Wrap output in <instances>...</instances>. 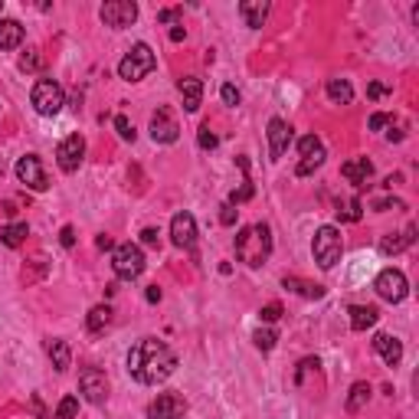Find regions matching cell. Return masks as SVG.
<instances>
[{"mask_svg": "<svg viewBox=\"0 0 419 419\" xmlns=\"http://www.w3.org/2000/svg\"><path fill=\"white\" fill-rule=\"evenodd\" d=\"M174 370H177V354H174L164 341H158V337H144V341H138V344L131 347L128 374L135 376L138 383H144V387L164 383Z\"/></svg>", "mask_w": 419, "mask_h": 419, "instance_id": "1", "label": "cell"}, {"mask_svg": "<svg viewBox=\"0 0 419 419\" xmlns=\"http://www.w3.org/2000/svg\"><path fill=\"white\" fill-rule=\"evenodd\" d=\"M272 256V233L266 223H252L243 226L236 236V259L246 262L249 269H259L266 266V259Z\"/></svg>", "mask_w": 419, "mask_h": 419, "instance_id": "2", "label": "cell"}, {"mask_svg": "<svg viewBox=\"0 0 419 419\" xmlns=\"http://www.w3.org/2000/svg\"><path fill=\"white\" fill-rule=\"evenodd\" d=\"M312 252H314V262L321 269H334L341 256H344V239H341V229L337 226H321L314 233V243H312Z\"/></svg>", "mask_w": 419, "mask_h": 419, "instance_id": "3", "label": "cell"}, {"mask_svg": "<svg viewBox=\"0 0 419 419\" xmlns=\"http://www.w3.org/2000/svg\"><path fill=\"white\" fill-rule=\"evenodd\" d=\"M154 66H158L154 49H151L148 43H135L128 53H125V59L119 63V75L125 82H141L144 75L154 73Z\"/></svg>", "mask_w": 419, "mask_h": 419, "instance_id": "4", "label": "cell"}, {"mask_svg": "<svg viewBox=\"0 0 419 419\" xmlns=\"http://www.w3.org/2000/svg\"><path fill=\"white\" fill-rule=\"evenodd\" d=\"M30 102H33V112L36 115H43V119H53V115H59L66 105V92L59 82H53V79H40L36 86H33L30 92Z\"/></svg>", "mask_w": 419, "mask_h": 419, "instance_id": "5", "label": "cell"}, {"mask_svg": "<svg viewBox=\"0 0 419 419\" xmlns=\"http://www.w3.org/2000/svg\"><path fill=\"white\" fill-rule=\"evenodd\" d=\"M112 269H115V275L125 279V282L138 279L141 272H144V252H141V246H135V243H121V246H115Z\"/></svg>", "mask_w": 419, "mask_h": 419, "instance_id": "6", "label": "cell"}, {"mask_svg": "<svg viewBox=\"0 0 419 419\" xmlns=\"http://www.w3.org/2000/svg\"><path fill=\"white\" fill-rule=\"evenodd\" d=\"M98 17L112 30H125V26H131L138 20V3L135 0H108V3H102Z\"/></svg>", "mask_w": 419, "mask_h": 419, "instance_id": "7", "label": "cell"}, {"mask_svg": "<svg viewBox=\"0 0 419 419\" xmlns=\"http://www.w3.org/2000/svg\"><path fill=\"white\" fill-rule=\"evenodd\" d=\"M374 289H376V295H380L383 301H390V305H399V301L406 298L409 285H406V275H403L399 269H383L380 275H376Z\"/></svg>", "mask_w": 419, "mask_h": 419, "instance_id": "8", "label": "cell"}, {"mask_svg": "<svg viewBox=\"0 0 419 419\" xmlns=\"http://www.w3.org/2000/svg\"><path fill=\"white\" fill-rule=\"evenodd\" d=\"M17 177H20V183H26L30 190H36V194H43V190H49V177H46L43 171V161L36 158V154H23L20 161H17Z\"/></svg>", "mask_w": 419, "mask_h": 419, "instance_id": "9", "label": "cell"}, {"mask_svg": "<svg viewBox=\"0 0 419 419\" xmlns=\"http://www.w3.org/2000/svg\"><path fill=\"white\" fill-rule=\"evenodd\" d=\"M79 390H82V397L92 403V406H102L108 399V376L105 370H98V367H86L82 374H79Z\"/></svg>", "mask_w": 419, "mask_h": 419, "instance_id": "10", "label": "cell"}, {"mask_svg": "<svg viewBox=\"0 0 419 419\" xmlns=\"http://www.w3.org/2000/svg\"><path fill=\"white\" fill-rule=\"evenodd\" d=\"M82 158H86V138H82V135H69V138L59 141V148H56V164H59V171H66V174L79 171Z\"/></svg>", "mask_w": 419, "mask_h": 419, "instance_id": "11", "label": "cell"}, {"mask_svg": "<svg viewBox=\"0 0 419 419\" xmlns=\"http://www.w3.org/2000/svg\"><path fill=\"white\" fill-rule=\"evenodd\" d=\"M151 138L158 141V144H174V141L181 138V125L171 115V108H158L151 115Z\"/></svg>", "mask_w": 419, "mask_h": 419, "instance_id": "12", "label": "cell"}, {"mask_svg": "<svg viewBox=\"0 0 419 419\" xmlns=\"http://www.w3.org/2000/svg\"><path fill=\"white\" fill-rule=\"evenodd\" d=\"M171 243L177 249H194L197 246V220L194 213H177L171 220Z\"/></svg>", "mask_w": 419, "mask_h": 419, "instance_id": "13", "label": "cell"}, {"mask_svg": "<svg viewBox=\"0 0 419 419\" xmlns=\"http://www.w3.org/2000/svg\"><path fill=\"white\" fill-rule=\"evenodd\" d=\"M187 403L177 393H158V399H151L148 419H183Z\"/></svg>", "mask_w": 419, "mask_h": 419, "instance_id": "14", "label": "cell"}, {"mask_svg": "<svg viewBox=\"0 0 419 419\" xmlns=\"http://www.w3.org/2000/svg\"><path fill=\"white\" fill-rule=\"evenodd\" d=\"M266 135H269V158H272V161H279L282 154L289 151V144H291V125L285 119H272Z\"/></svg>", "mask_w": 419, "mask_h": 419, "instance_id": "15", "label": "cell"}, {"mask_svg": "<svg viewBox=\"0 0 419 419\" xmlns=\"http://www.w3.org/2000/svg\"><path fill=\"white\" fill-rule=\"evenodd\" d=\"M347 183H354L357 190H367L370 187V177H374V164L367 161V158H351V161L341 167Z\"/></svg>", "mask_w": 419, "mask_h": 419, "instance_id": "16", "label": "cell"}, {"mask_svg": "<svg viewBox=\"0 0 419 419\" xmlns=\"http://www.w3.org/2000/svg\"><path fill=\"white\" fill-rule=\"evenodd\" d=\"M374 351L383 357V364L387 367H399V360H403V344H399V337H393V334H383V331L376 334Z\"/></svg>", "mask_w": 419, "mask_h": 419, "instance_id": "17", "label": "cell"}, {"mask_svg": "<svg viewBox=\"0 0 419 419\" xmlns=\"http://www.w3.org/2000/svg\"><path fill=\"white\" fill-rule=\"evenodd\" d=\"M416 243V226H406L403 233H387V236L380 239V252L383 256H397L403 249H409Z\"/></svg>", "mask_w": 419, "mask_h": 419, "instance_id": "18", "label": "cell"}, {"mask_svg": "<svg viewBox=\"0 0 419 419\" xmlns=\"http://www.w3.org/2000/svg\"><path fill=\"white\" fill-rule=\"evenodd\" d=\"M181 96H183V108L194 115L197 108L204 105V82H200V79H194V75L181 79Z\"/></svg>", "mask_w": 419, "mask_h": 419, "instance_id": "19", "label": "cell"}, {"mask_svg": "<svg viewBox=\"0 0 419 419\" xmlns=\"http://www.w3.org/2000/svg\"><path fill=\"white\" fill-rule=\"evenodd\" d=\"M239 13H243L246 26L259 30V26L266 23V17H269V3H266V0H243V3H239Z\"/></svg>", "mask_w": 419, "mask_h": 419, "instance_id": "20", "label": "cell"}, {"mask_svg": "<svg viewBox=\"0 0 419 419\" xmlns=\"http://www.w3.org/2000/svg\"><path fill=\"white\" fill-rule=\"evenodd\" d=\"M351 328L354 331H367V328H374L376 318H380V312H376L374 305H351Z\"/></svg>", "mask_w": 419, "mask_h": 419, "instance_id": "21", "label": "cell"}, {"mask_svg": "<svg viewBox=\"0 0 419 419\" xmlns=\"http://www.w3.org/2000/svg\"><path fill=\"white\" fill-rule=\"evenodd\" d=\"M23 43L20 20H0V49H17Z\"/></svg>", "mask_w": 419, "mask_h": 419, "instance_id": "22", "label": "cell"}, {"mask_svg": "<svg viewBox=\"0 0 419 419\" xmlns=\"http://www.w3.org/2000/svg\"><path fill=\"white\" fill-rule=\"evenodd\" d=\"M26 236H30V226L26 223H10V226H0V243L7 249H17L26 243Z\"/></svg>", "mask_w": 419, "mask_h": 419, "instance_id": "23", "label": "cell"}, {"mask_svg": "<svg viewBox=\"0 0 419 419\" xmlns=\"http://www.w3.org/2000/svg\"><path fill=\"white\" fill-rule=\"evenodd\" d=\"M282 285L291 291H298V295H305V298H324V285H318V282H305V279H295V275H285Z\"/></svg>", "mask_w": 419, "mask_h": 419, "instance_id": "24", "label": "cell"}, {"mask_svg": "<svg viewBox=\"0 0 419 419\" xmlns=\"http://www.w3.org/2000/svg\"><path fill=\"white\" fill-rule=\"evenodd\" d=\"M49 360H53L56 367V374H66L69 370V364H73V351H69V344L66 341H49Z\"/></svg>", "mask_w": 419, "mask_h": 419, "instance_id": "25", "label": "cell"}, {"mask_svg": "<svg viewBox=\"0 0 419 419\" xmlns=\"http://www.w3.org/2000/svg\"><path fill=\"white\" fill-rule=\"evenodd\" d=\"M370 393H374V390H370V383H367V380H357L354 387H351V393H347V413H360V409L367 406V399H370Z\"/></svg>", "mask_w": 419, "mask_h": 419, "instance_id": "26", "label": "cell"}, {"mask_svg": "<svg viewBox=\"0 0 419 419\" xmlns=\"http://www.w3.org/2000/svg\"><path fill=\"white\" fill-rule=\"evenodd\" d=\"M328 98H331L334 105H347L351 98H354V86L347 82V79H328Z\"/></svg>", "mask_w": 419, "mask_h": 419, "instance_id": "27", "label": "cell"}, {"mask_svg": "<svg viewBox=\"0 0 419 419\" xmlns=\"http://www.w3.org/2000/svg\"><path fill=\"white\" fill-rule=\"evenodd\" d=\"M112 308H108V305H96V308H92V312H89V318H86V328H89V334H102L108 328V324H112Z\"/></svg>", "mask_w": 419, "mask_h": 419, "instance_id": "28", "label": "cell"}, {"mask_svg": "<svg viewBox=\"0 0 419 419\" xmlns=\"http://www.w3.org/2000/svg\"><path fill=\"white\" fill-rule=\"evenodd\" d=\"M364 216V204L357 200V197H351V200H344V204H337V220L341 223H357Z\"/></svg>", "mask_w": 419, "mask_h": 419, "instance_id": "29", "label": "cell"}, {"mask_svg": "<svg viewBox=\"0 0 419 419\" xmlns=\"http://www.w3.org/2000/svg\"><path fill=\"white\" fill-rule=\"evenodd\" d=\"M252 341H256L259 351H266V354H269L272 347H275V341H279V334L272 331V328H259V331L252 334Z\"/></svg>", "mask_w": 419, "mask_h": 419, "instance_id": "30", "label": "cell"}, {"mask_svg": "<svg viewBox=\"0 0 419 419\" xmlns=\"http://www.w3.org/2000/svg\"><path fill=\"white\" fill-rule=\"evenodd\" d=\"M321 164H324V151H318V154H312V158H301V164L295 167V174H298V177H308V174H314Z\"/></svg>", "mask_w": 419, "mask_h": 419, "instance_id": "31", "label": "cell"}, {"mask_svg": "<svg viewBox=\"0 0 419 419\" xmlns=\"http://www.w3.org/2000/svg\"><path fill=\"white\" fill-rule=\"evenodd\" d=\"M75 413H79V399L63 397L59 399V406H56V413H53V419H75Z\"/></svg>", "mask_w": 419, "mask_h": 419, "instance_id": "32", "label": "cell"}, {"mask_svg": "<svg viewBox=\"0 0 419 419\" xmlns=\"http://www.w3.org/2000/svg\"><path fill=\"white\" fill-rule=\"evenodd\" d=\"M20 69H23V73H40V69H43V56L36 53V49L23 53L20 56Z\"/></svg>", "mask_w": 419, "mask_h": 419, "instance_id": "33", "label": "cell"}, {"mask_svg": "<svg viewBox=\"0 0 419 419\" xmlns=\"http://www.w3.org/2000/svg\"><path fill=\"white\" fill-rule=\"evenodd\" d=\"M252 197H256V187H252V183H249V181H243V187H239V190H233V194H229V206H236V204H246V200H252Z\"/></svg>", "mask_w": 419, "mask_h": 419, "instance_id": "34", "label": "cell"}, {"mask_svg": "<svg viewBox=\"0 0 419 419\" xmlns=\"http://www.w3.org/2000/svg\"><path fill=\"white\" fill-rule=\"evenodd\" d=\"M318 151H324V148H321V141L314 138V135H308V138L298 141V154H301V158H312V154H318Z\"/></svg>", "mask_w": 419, "mask_h": 419, "instance_id": "35", "label": "cell"}, {"mask_svg": "<svg viewBox=\"0 0 419 419\" xmlns=\"http://www.w3.org/2000/svg\"><path fill=\"white\" fill-rule=\"evenodd\" d=\"M197 144L204 151H213L216 144H220V138H216L213 131H210V125H200V135H197Z\"/></svg>", "mask_w": 419, "mask_h": 419, "instance_id": "36", "label": "cell"}, {"mask_svg": "<svg viewBox=\"0 0 419 419\" xmlns=\"http://www.w3.org/2000/svg\"><path fill=\"white\" fill-rule=\"evenodd\" d=\"M374 210L376 213H387V210H406L403 200H393V197H383V200H374Z\"/></svg>", "mask_w": 419, "mask_h": 419, "instance_id": "37", "label": "cell"}, {"mask_svg": "<svg viewBox=\"0 0 419 419\" xmlns=\"http://www.w3.org/2000/svg\"><path fill=\"white\" fill-rule=\"evenodd\" d=\"M115 131H119L121 141H135V128H131V121L125 119V115H119V119H115Z\"/></svg>", "mask_w": 419, "mask_h": 419, "instance_id": "38", "label": "cell"}, {"mask_svg": "<svg viewBox=\"0 0 419 419\" xmlns=\"http://www.w3.org/2000/svg\"><path fill=\"white\" fill-rule=\"evenodd\" d=\"M220 98H223V105L236 108V105H239V89H236V86H229V82H226V86L220 89Z\"/></svg>", "mask_w": 419, "mask_h": 419, "instance_id": "39", "label": "cell"}, {"mask_svg": "<svg viewBox=\"0 0 419 419\" xmlns=\"http://www.w3.org/2000/svg\"><path fill=\"white\" fill-rule=\"evenodd\" d=\"M259 314H262V321H266V324L279 321V318H282V305H279V301H272V305H266V308H262Z\"/></svg>", "mask_w": 419, "mask_h": 419, "instance_id": "40", "label": "cell"}, {"mask_svg": "<svg viewBox=\"0 0 419 419\" xmlns=\"http://www.w3.org/2000/svg\"><path fill=\"white\" fill-rule=\"evenodd\" d=\"M141 243H144V246H161V233H158V229H154V226H148V229H141Z\"/></svg>", "mask_w": 419, "mask_h": 419, "instance_id": "41", "label": "cell"}, {"mask_svg": "<svg viewBox=\"0 0 419 419\" xmlns=\"http://www.w3.org/2000/svg\"><path fill=\"white\" fill-rule=\"evenodd\" d=\"M236 213H239L236 206L223 204V206H220V223H223V226H233V223H236Z\"/></svg>", "mask_w": 419, "mask_h": 419, "instance_id": "42", "label": "cell"}, {"mask_svg": "<svg viewBox=\"0 0 419 419\" xmlns=\"http://www.w3.org/2000/svg\"><path fill=\"white\" fill-rule=\"evenodd\" d=\"M390 115H383V112H376V115H370V131H383V128H390Z\"/></svg>", "mask_w": 419, "mask_h": 419, "instance_id": "43", "label": "cell"}, {"mask_svg": "<svg viewBox=\"0 0 419 419\" xmlns=\"http://www.w3.org/2000/svg\"><path fill=\"white\" fill-rule=\"evenodd\" d=\"M59 243H63L66 249L75 246V229H73V226H63V233H59Z\"/></svg>", "mask_w": 419, "mask_h": 419, "instance_id": "44", "label": "cell"}, {"mask_svg": "<svg viewBox=\"0 0 419 419\" xmlns=\"http://www.w3.org/2000/svg\"><path fill=\"white\" fill-rule=\"evenodd\" d=\"M387 92H390V89L383 86V82H370V86H367V96H370V98H383Z\"/></svg>", "mask_w": 419, "mask_h": 419, "instance_id": "45", "label": "cell"}, {"mask_svg": "<svg viewBox=\"0 0 419 419\" xmlns=\"http://www.w3.org/2000/svg\"><path fill=\"white\" fill-rule=\"evenodd\" d=\"M177 17H181V7H171V10L158 13V20H161V23H171V20H177Z\"/></svg>", "mask_w": 419, "mask_h": 419, "instance_id": "46", "label": "cell"}, {"mask_svg": "<svg viewBox=\"0 0 419 419\" xmlns=\"http://www.w3.org/2000/svg\"><path fill=\"white\" fill-rule=\"evenodd\" d=\"M144 298H148L151 305H154V301H161V289H158V285H151V289L144 291Z\"/></svg>", "mask_w": 419, "mask_h": 419, "instance_id": "47", "label": "cell"}, {"mask_svg": "<svg viewBox=\"0 0 419 419\" xmlns=\"http://www.w3.org/2000/svg\"><path fill=\"white\" fill-rule=\"evenodd\" d=\"M96 246L98 249H115V243H112V236H105V233H102V236L96 239Z\"/></svg>", "mask_w": 419, "mask_h": 419, "instance_id": "48", "label": "cell"}, {"mask_svg": "<svg viewBox=\"0 0 419 419\" xmlns=\"http://www.w3.org/2000/svg\"><path fill=\"white\" fill-rule=\"evenodd\" d=\"M183 36H187V33H183V26H174V30H171V40H174V43H181Z\"/></svg>", "mask_w": 419, "mask_h": 419, "instance_id": "49", "label": "cell"}, {"mask_svg": "<svg viewBox=\"0 0 419 419\" xmlns=\"http://www.w3.org/2000/svg\"><path fill=\"white\" fill-rule=\"evenodd\" d=\"M0 10H3V3H0Z\"/></svg>", "mask_w": 419, "mask_h": 419, "instance_id": "50", "label": "cell"}]
</instances>
